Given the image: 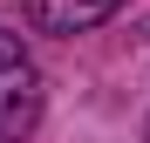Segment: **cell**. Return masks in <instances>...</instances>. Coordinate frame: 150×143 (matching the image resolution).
<instances>
[{
    "label": "cell",
    "instance_id": "cell-2",
    "mask_svg": "<svg viewBox=\"0 0 150 143\" xmlns=\"http://www.w3.org/2000/svg\"><path fill=\"white\" fill-rule=\"evenodd\" d=\"M130 0H28V27L34 34H89L103 27V20H116Z\"/></svg>",
    "mask_w": 150,
    "mask_h": 143
},
{
    "label": "cell",
    "instance_id": "cell-1",
    "mask_svg": "<svg viewBox=\"0 0 150 143\" xmlns=\"http://www.w3.org/2000/svg\"><path fill=\"white\" fill-rule=\"evenodd\" d=\"M34 123H41V68L28 41L0 27V143H28Z\"/></svg>",
    "mask_w": 150,
    "mask_h": 143
}]
</instances>
